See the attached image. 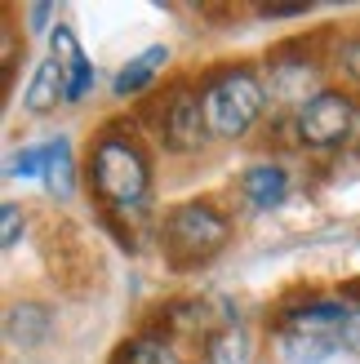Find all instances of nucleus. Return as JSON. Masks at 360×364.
Returning a JSON list of instances; mask_svg holds the SVG:
<instances>
[{"label":"nucleus","mask_w":360,"mask_h":364,"mask_svg":"<svg viewBox=\"0 0 360 364\" xmlns=\"http://www.w3.org/2000/svg\"><path fill=\"white\" fill-rule=\"evenodd\" d=\"M9 173H14V178H36V173H45V147H23V151L9 160Z\"/></svg>","instance_id":"nucleus-14"},{"label":"nucleus","mask_w":360,"mask_h":364,"mask_svg":"<svg viewBox=\"0 0 360 364\" xmlns=\"http://www.w3.org/2000/svg\"><path fill=\"white\" fill-rule=\"evenodd\" d=\"M231 235V223L218 205H209V200H187V205H178L169 218H165V231H160V240H165V258L178 267V271H191V267H205L223 253Z\"/></svg>","instance_id":"nucleus-4"},{"label":"nucleus","mask_w":360,"mask_h":364,"mask_svg":"<svg viewBox=\"0 0 360 364\" xmlns=\"http://www.w3.org/2000/svg\"><path fill=\"white\" fill-rule=\"evenodd\" d=\"M338 71H343V80H347V85L360 89V36L338 49Z\"/></svg>","instance_id":"nucleus-15"},{"label":"nucleus","mask_w":360,"mask_h":364,"mask_svg":"<svg viewBox=\"0 0 360 364\" xmlns=\"http://www.w3.org/2000/svg\"><path fill=\"white\" fill-rule=\"evenodd\" d=\"M112 364H187V360H183V351H178L169 338L147 333V338L125 342V347L116 351V360H112Z\"/></svg>","instance_id":"nucleus-12"},{"label":"nucleus","mask_w":360,"mask_h":364,"mask_svg":"<svg viewBox=\"0 0 360 364\" xmlns=\"http://www.w3.org/2000/svg\"><path fill=\"white\" fill-rule=\"evenodd\" d=\"M45 187L58 200L71 196V142L67 138L45 142Z\"/></svg>","instance_id":"nucleus-13"},{"label":"nucleus","mask_w":360,"mask_h":364,"mask_svg":"<svg viewBox=\"0 0 360 364\" xmlns=\"http://www.w3.org/2000/svg\"><path fill=\"white\" fill-rule=\"evenodd\" d=\"M49 18H53V5H31V9H27V23H31L36 31H45Z\"/></svg>","instance_id":"nucleus-17"},{"label":"nucleus","mask_w":360,"mask_h":364,"mask_svg":"<svg viewBox=\"0 0 360 364\" xmlns=\"http://www.w3.org/2000/svg\"><path fill=\"white\" fill-rule=\"evenodd\" d=\"M156 138L165 142V151H201L205 147V112H201V94H191L187 85H178L174 94L165 98V107L156 112Z\"/></svg>","instance_id":"nucleus-6"},{"label":"nucleus","mask_w":360,"mask_h":364,"mask_svg":"<svg viewBox=\"0 0 360 364\" xmlns=\"http://www.w3.org/2000/svg\"><path fill=\"white\" fill-rule=\"evenodd\" d=\"M58 102H67V80H63V67L53 63V58H45L41 67H36L31 85H27V112L31 116H45Z\"/></svg>","instance_id":"nucleus-10"},{"label":"nucleus","mask_w":360,"mask_h":364,"mask_svg":"<svg viewBox=\"0 0 360 364\" xmlns=\"http://www.w3.org/2000/svg\"><path fill=\"white\" fill-rule=\"evenodd\" d=\"M360 324V306L338 298H312L276 316V351L290 364H320L334 351H351V333Z\"/></svg>","instance_id":"nucleus-1"},{"label":"nucleus","mask_w":360,"mask_h":364,"mask_svg":"<svg viewBox=\"0 0 360 364\" xmlns=\"http://www.w3.org/2000/svg\"><path fill=\"white\" fill-rule=\"evenodd\" d=\"M0 223H5V235H0V240H5V249H14L18 235H23V209H18L14 200H5V205H0Z\"/></svg>","instance_id":"nucleus-16"},{"label":"nucleus","mask_w":360,"mask_h":364,"mask_svg":"<svg viewBox=\"0 0 360 364\" xmlns=\"http://www.w3.org/2000/svg\"><path fill=\"white\" fill-rule=\"evenodd\" d=\"M85 182L112 213H138L147 209V196H152V160L138 147V138L107 129L89 147Z\"/></svg>","instance_id":"nucleus-2"},{"label":"nucleus","mask_w":360,"mask_h":364,"mask_svg":"<svg viewBox=\"0 0 360 364\" xmlns=\"http://www.w3.org/2000/svg\"><path fill=\"white\" fill-rule=\"evenodd\" d=\"M53 63L63 67V80H67V102H80L89 89H94V67L80 53L71 27H53Z\"/></svg>","instance_id":"nucleus-7"},{"label":"nucleus","mask_w":360,"mask_h":364,"mask_svg":"<svg viewBox=\"0 0 360 364\" xmlns=\"http://www.w3.org/2000/svg\"><path fill=\"white\" fill-rule=\"evenodd\" d=\"M169 63V49L165 45H156V49H147V53H138V58H129L120 71H116V80H112V94L116 98H134V94H142L152 80H156V71Z\"/></svg>","instance_id":"nucleus-9"},{"label":"nucleus","mask_w":360,"mask_h":364,"mask_svg":"<svg viewBox=\"0 0 360 364\" xmlns=\"http://www.w3.org/2000/svg\"><path fill=\"white\" fill-rule=\"evenodd\" d=\"M356 129H360V112L343 89H316L294 112V138L307 151H338L351 142Z\"/></svg>","instance_id":"nucleus-5"},{"label":"nucleus","mask_w":360,"mask_h":364,"mask_svg":"<svg viewBox=\"0 0 360 364\" xmlns=\"http://www.w3.org/2000/svg\"><path fill=\"white\" fill-rule=\"evenodd\" d=\"M201 112L209 138L236 142L245 138L267 112V89L258 80V71L249 67H223L201 85Z\"/></svg>","instance_id":"nucleus-3"},{"label":"nucleus","mask_w":360,"mask_h":364,"mask_svg":"<svg viewBox=\"0 0 360 364\" xmlns=\"http://www.w3.org/2000/svg\"><path fill=\"white\" fill-rule=\"evenodd\" d=\"M49 311L45 306H36V302H23V306H9V316H5V338L14 342V347H36V342H45L49 338Z\"/></svg>","instance_id":"nucleus-11"},{"label":"nucleus","mask_w":360,"mask_h":364,"mask_svg":"<svg viewBox=\"0 0 360 364\" xmlns=\"http://www.w3.org/2000/svg\"><path fill=\"white\" fill-rule=\"evenodd\" d=\"M240 191H245V200L254 209H276L280 200L290 196V173L280 165H254V169H245Z\"/></svg>","instance_id":"nucleus-8"}]
</instances>
